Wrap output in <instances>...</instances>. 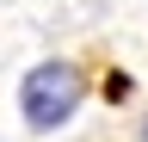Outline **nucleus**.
Returning a JSON list of instances; mask_svg holds the SVG:
<instances>
[{
  "instance_id": "nucleus-1",
  "label": "nucleus",
  "mask_w": 148,
  "mask_h": 142,
  "mask_svg": "<svg viewBox=\"0 0 148 142\" xmlns=\"http://www.w3.org/2000/svg\"><path fill=\"white\" fill-rule=\"evenodd\" d=\"M86 80L74 62H37L25 80H18V111H25L31 130H62L74 117V105H80Z\"/></svg>"
},
{
  "instance_id": "nucleus-2",
  "label": "nucleus",
  "mask_w": 148,
  "mask_h": 142,
  "mask_svg": "<svg viewBox=\"0 0 148 142\" xmlns=\"http://www.w3.org/2000/svg\"><path fill=\"white\" fill-rule=\"evenodd\" d=\"M142 142H148V130H142Z\"/></svg>"
}]
</instances>
